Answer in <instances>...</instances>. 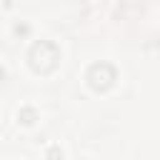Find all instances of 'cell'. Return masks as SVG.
<instances>
[{
	"mask_svg": "<svg viewBox=\"0 0 160 160\" xmlns=\"http://www.w3.org/2000/svg\"><path fill=\"white\" fill-rule=\"evenodd\" d=\"M0 78H2V68H0Z\"/></svg>",
	"mask_w": 160,
	"mask_h": 160,
	"instance_id": "cell-6",
	"label": "cell"
},
{
	"mask_svg": "<svg viewBox=\"0 0 160 160\" xmlns=\"http://www.w3.org/2000/svg\"><path fill=\"white\" fill-rule=\"evenodd\" d=\"M28 62L35 72L50 75L60 65V48L52 40H38V42H32V48L28 52Z\"/></svg>",
	"mask_w": 160,
	"mask_h": 160,
	"instance_id": "cell-1",
	"label": "cell"
},
{
	"mask_svg": "<svg viewBox=\"0 0 160 160\" xmlns=\"http://www.w3.org/2000/svg\"><path fill=\"white\" fill-rule=\"evenodd\" d=\"M48 160H62L60 145H50V148H48Z\"/></svg>",
	"mask_w": 160,
	"mask_h": 160,
	"instance_id": "cell-4",
	"label": "cell"
},
{
	"mask_svg": "<svg viewBox=\"0 0 160 160\" xmlns=\"http://www.w3.org/2000/svg\"><path fill=\"white\" fill-rule=\"evenodd\" d=\"M80 160H85V158H80Z\"/></svg>",
	"mask_w": 160,
	"mask_h": 160,
	"instance_id": "cell-7",
	"label": "cell"
},
{
	"mask_svg": "<svg viewBox=\"0 0 160 160\" xmlns=\"http://www.w3.org/2000/svg\"><path fill=\"white\" fill-rule=\"evenodd\" d=\"M35 120H38V110H35V108L25 105V108L18 110V122H22V125H35Z\"/></svg>",
	"mask_w": 160,
	"mask_h": 160,
	"instance_id": "cell-3",
	"label": "cell"
},
{
	"mask_svg": "<svg viewBox=\"0 0 160 160\" xmlns=\"http://www.w3.org/2000/svg\"><path fill=\"white\" fill-rule=\"evenodd\" d=\"M15 32H18V35H25V32H28V25H15Z\"/></svg>",
	"mask_w": 160,
	"mask_h": 160,
	"instance_id": "cell-5",
	"label": "cell"
},
{
	"mask_svg": "<svg viewBox=\"0 0 160 160\" xmlns=\"http://www.w3.org/2000/svg\"><path fill=\"white\" fill-rule=\"evenodd\" d=\"M85 80H88V85H90L95 92H105V90H110V88L115 85V80H118V70H115L112 62L100 60V62H92V65L88 68Z\"/></svg>",
	"mask_w": 160,
	"mask_h": 160,
	"instance_id": "cell-2",
	"label": "cell"
}]
</instances>
